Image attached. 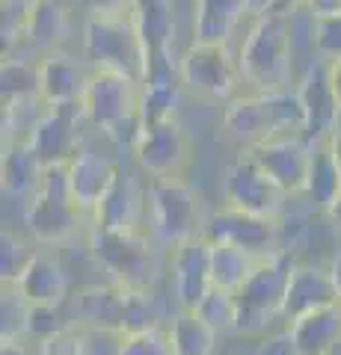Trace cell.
I'll return each instance as SVG.
<instances>
[{"label":"cell","instance_id":"obj_35","mask_svg":"<svg viewBox=\"0 0 341 355\" xmlns=\"http://www.w3.org/2000/svg\"><path fill=\"white\" fill-rule=\"evenodd\" d=\"M208 326H211L217 335H226V331H235V317H238V299L235 293H226V291H214L205 296V302L196 308Z\"/></svg>","mask_w":341,"mask_h":355},{"label":"cell","instance_id":"obj_8","mask_svg":"<svg viewBox=\"0 0 341 355\" xmlns=\"http://www.w3.org/2000/svg\"><path fill=\"white\" fill-rule=\"evenodd\" d=\"M178 80L184 92L205 101H232L238 83H244L232 44H199L190 42L178 57Z\"/></svg>","mask_w":341,"mask_h":355},{"label":"cell","instance_id":"obj_36","mask_svg":"<svg viewBox=\"0 0 341 355\" xmlns=\"http://www.w3.org/2000/svg\"><path fill=\"white\" fill-rule=\"evenodd\" d=\"M119 355H172L169 331L167 329H142V331H128L119 343Z\"/></svg>","mask_w":341,"mask_h":355},{"label":"cell","instance_id":"obj_33","mask_svg":"<svg viewBox=\"0 0 341 355\" xmlns=\"http://www.w3.org/2000/svg\"><path fill=\"white\" fill-rule=\"evenodd\" d=\"M36 246L39 243L33 237L18 234L15 228H3V237H0V282L18 284L33 258H36Z\"/></svg>","mask_w":341,"mask_h":355},{"label":"cell","instance_id":"obj_46","mask_svg":"<svg viewBox=\"0 0 341 355\" xmlns=\"http://www.w3.org/2000/svg\"><path fill=\"white\" fill-rule=\"evenodd\" d=\"M326 148L333 151V157L338 163V169H341V119H338V125L333 128V133L326 137Z\"/></svg>","mask_w":341,"mask_h":355},{"label":"cell","instance_id":"obj_22","mask_svg":"<svg viewBox=\"0 0 341 355\" xmlns=\"http://www.w3.org/2000/svg\"><path fill=\"white\" fill-rule=\"evenodd\" d=\"M338 302L335 284L329 279L326 266H312V263H297L288 282V296H285V311L282 320H297L303 314H312L317 308H326Z\"/></svg>","mask_w":341,"mask_h":355},{"label":"cell","instance_id":"obj_7","mask_svg":"<svg viewBox=\"0 0 341 355\" xmlns=\"http://www.w3.org/2000/svg\"><path fill=\"white\" fill-rule=\"evenodd\" d=\"M146 202H149L151 234H155L158 243L175 249L193 237H202V228L208 219L202 214V198L181 175L149 178Z\"/></svg>","mask_w":341,"mask_h":355},{"label":"cell","instance_id":"obj_44","mask_svg":"<svg viewBox=\"0 0 341 355\" xmlns=\"http://www.w3.org/2000/svg\"><path fill=\"white\" fill-rule=\"evenodd\" d=\"M326 74H329V86H333V95L341 107V60H326Z\"/></svg>","mask_w":341,"mask_h":355},{"label":"cell","instance_id":"obj_39","mask_svg":"<svg viewBox=\"0 0 341 355\" xmlns=\"http://www.w3.org/2000/svg\"><path fill=\"white\" fill-rule=\"evenodd\" d=\"M142 130H146V121H142L140 113H134V116H128L125 121H119L113 130H107L104 137L113 142L119 151H131V154H134L137 142H140V137H142Z\"/></svg>","mask_w":341,"mask_h":355},{"label":"cell","instance_id":"obj_29","mask_svg":"<svg viewBox=\"0 0 341 355\" xmlns=\"http://www.w3.org/2000/svg\"><path fill=\"white\" fill-rule=\"evenodd\" d=\"M256 266H258V258H252L249 252L226 246V243H211V279L217 291L238 293Z\"/></svg>","mask_w":341,"mask_h":355},{"label":"cell","instance_id":"obj_20","mask_svg":"<svg viewBox=\"0 0 341 355\" xmlns=\"http://www.w3.org/2000/svg\"><path fill=\"white\" fill-rule=\"evenodd\" d=\"M18 291L24 293L36 308L45 305H65L72 299V275L65 263L48 249H39L27 272L21 275Z\"/></svg>","mask_w":341,"mask_h":355},{"label":"cell","instance_id":"obj_28","mask_svg":"<svg viewBox=\"0 0 341 355\" xmlns=\"http://www.w3.org/2000/svg\"><path fill=\"white\" fill-rule=\"evenodd\" d=\"M172 355H214L217 352V331L196 314V311H178L167 326Z\"/></svg>","mask_w":341,"mask_h":355},{"label":"cell","instance_id":"obj_17","mask_svg":"<svg viewBox=\"0 0 341 355\" xmlns=\"http://www.w3.org/2000/svg\"><path fill=\"white\" fill-rule=\"evenodd\" d=\"M149 210L146 187L137 181L134 172L119 166L113 175V184L104 193L101 205L92 214V228L101 231H142V214Z\"/></svg>","mask_w":341,"mask_h":355},{"label":"cell","instance_id":"obj_27","mask_svg":"<svg viewBox=\"0 0 341 355\" xmlns=\"http://www.w3.org/2000/svg\"><path fill=\"white\" fill-rule=\"evenodd\" d=\"M181 89L184 86L178 80V65L175 62H163V65H155V69H151L149 80L140 89V116L146 121V128L175 116Z\"/></svg>","mask_w":341,"mask_h":355},{"label":"cell","instance_id":"obj_40","mask_svg":"<svg viewBox=\"0 0 341 355\" xmlns=\"http://www.w3.org/2000/svg\"><path fill=\"white\" fill-rule=\"evenodd\" d=\"M86 18H125L134 15L137 0H78Z\"/></svg>","mask_w":341,"mask_h":355},{"label":"cell","instance_id":"obj_42","mask_svg":"<svg viewBox=\"0 0 341 355\" xmlns=\"http://www.w3.org/2000/svg\"><path fill=\"white\" fill-rule=\"evenodd\" d=\"M303 9H306V12H309L315 21L341 18V0H306Z\"/></svg>","mask_w":341,"mask_h":355},{"label":"cell","instance_id":"obj_45","mask_svg":"<svg viewBox=\"0 0 341 355\" xmlns=\"http://www.w3.org/2000/svg\"><path fill=\"white\" fill-rule=\"evenodd\" d=\"M329 279H333V284H335V293H338V302H341V246L335 249V254L329 258Z\"/></svg>","mask_w":341,"mask_h":355},{"label":"cell","instance_id":"obj_11","mask_svg":"<svg viewBox=\"0 0 341 355\" xmlns=\"http://www.w3.org/2000/svg\"><path fill=\"white\" fill-rule=\"evenodd\" d=\"M134 160L142 175L149 178H175L193 160V142L178 119H163L149 125L134 148Z\"/></svg>","mask_w":341,"mask_h":355},{"label":"cell","instance_id":"obj_3","mask_svg":"<svg viewBox=\"0 0 341 355\" xmlns=\"http://www.w3.org/2000/svg\"><path fill=\"white\" fill-rule=\"evenodd\" d=\"M83 60L92 65V71H110L128 77L134 83H146L151 62L142 48L134 15L125 18H86L81 36Z\"/></svg>","mask_w":341,"mask_h":355},{"label":"cell","instance_id":"obj_43","mask_svg":"<svg viewBox=\"0 0 341 355\" xmlns=\"http://www.w3.org/2000/svg\"><path fill=\"white\" fill-rule=\"evenodd\" d=\"M244 6H247L249 21H258V18H267L273 12H279V0H244Z\"/></svg>","mask_w":341,"mask_h":355},{"label":"cell","instance_id":"obj_31","mask_svg":"<svg viewBox=\"0 0 341 355\" xmlns=\"http://www.w3.org/2000/svg\"><path fill=\"white\" fill-rule=\"evenodd\" d=\"M0 83H3V104L39 98V60H30L27 53H6Z\"/></svg>","mask_w":341,"mask_h":355},{"label":"cell","instance_id":"obj_41","mask_svg":"<svg viewBox=\"0 0 341 355\" xmlns=\"http://www.w3.org/2000/svg\"><path fill=\"white\" fill-rule=\"evenodd\" d=\"M256 355H297L291 331H288V329H282V331H267V335L258 340Z\"/></svg>","mask_w":341,"mask_h":355},{"label":"cell","instance_id":"obj_1","mask_svg":"<svg viewBox=\"0 0 341 355\" xmlns=\"http://www.w3.org/2000/svg\"><path fill=\"white\" fill-rule=\"evenodd\" d=\"M294 42H291V15L273 12L267 18L249 21V30L238 48L240 77L252 86V92L267 95L294 89Z\"/></svg>","mask_w":341,"mask_h":355},{"label":"cell","instance_id":"obj_26","mask_svg":"<svg viewBox=\"0 0 341 355\" xmlns=\"http://www.w3.org/2000/svg\"><path fill=\"white\" fill-rule=\"evenodd\" d=\"M45 169H48V163L33 151L30 142H18V146L3 148V160H0V187H3V196L27 205L33 193L39 190Z\"/></svg>","mask_w":341,"mask_h":355},{"label":"cell","instance_id":"obj_21","mask_svg":"<svg viewBox=\"0 0 341 355\" xmlns=\"http://www.w3.org/2000/svg\"><path fill=\"white\" fill-rule=\"evenodd\" d=\"M190 12V42L199 44H232L247 21L244 0H193Z\"/></svg>","mask_w":341,"mask_h":355},{"label":"cell","instance_id":"obj_9","mask_svg":"<svg viewBox=\"0 0 341 355\" xmlns=\"http://www.w3.org/2000/svg\"><path fill=\"white\" fill-rule=\"evenodd\" d=\"M291 198L282 193V187L252 160V154L240 148V154L226 166L223 172V205L244 210V214L282 219Z\"/></svg>","mask_w":341,"mask_h":355},{"label":"cell","instance_id":"obj_14","mask_svg":"<svg viewBox=\"0 0 341 355\" xmlns=\"http://www.w3.org/2000/svg\"><path fill=\"white\" fill-rule=\"evenodd\" d=\"M172 272V296L178 311H196L205 296L214 291L211 279V243L205 237H193L169 252Z\"/></svg>","mask_w":341,"mask_h":355},{"label":"cell","instance_id":"obj_16","mask_svg":"<svg viewBox=\"0 0 341 355\" xmlns=\"http://www.w3.org/2000/svg\"><path fill=\"white\" fill-rule=\"evenodd\" d=\"M297 95L303 104V116H306V137L312 142H326V137L333 133V128L341 119V107L333 95L329 86V74H326V60L315 57L306 62L303 74L297 77Z\"/></svg>","mask_w":341,"mask_h":355},{"label":"cell","instance_id":"obj_30","mask_svg":"<svg viewBox=\"0 0 341 355\" xmlns=\"http://www.w3.org/2000/svg\"><path fill=\"white\" fill-rule=\"evenodd\" d=\"M341 193V169L333 157V151L326 148V142H317L309 166V181H306V193L315 207L326 210Z\"/></svg>","mask_w":341,"mask_h":355},{"label":"cell","instance_id":"obj_13","mask_svg":"<svg viewBox=\"0 0 341 355\" xmlns=\"http://www.w3.org/2000/svg\"><path fill=\"white\" fill-rule=\"evenodd\" d=\"M140 83L128 80V77L110 74V71H92L90 89L83 98V113L86 121L95 130H113L119 121H125L128 116L140 113Z\"/></svg>","mask_w":341,"mask_h":355},{"label":"cell","instance_id":"obj_4","mask_svg":"<svg viewBox=\"0 0 341 355\" xmlns=\"http://www.w3.org/2000/svg\"><path fill=\"white\" fill-rule=\"evenodd\" d=\"M297 261L291 252H276L270 258H261L252 270L247 284L235 293L238 299V317L235 331L238 335H267L270 326L282 320L285 296H288V282Z\"/></svg>","mask_w":341,"mask_h":355},{"label":"cell","instance_id":"obj_10","mask_svg":"<svg viewBox=\"0 0 341 355\" xmlns=\"http://www.w3.org/2000/svg\"><path fill=\"white\" fill-rule=\"evenodd\" d=\"M202 237L208 243H226V246L244 249L258 261L270 258V254H276V252H285L279 219L244 214V210H235L228 205L208 214Z\"/></svg>","mask_w":341,"mask_h":355},{"label":"cell","instance_id":"obj_12","mask_svg":"<svg viewBox=\"0 0 341 355\" xmlns=\"http://www.w3.org/2000/svg\"><path fill=\"white\" fill-rule=\"evenodd\" d=\"M315 146L317 142L303 137V133H297V137H276V139L258 142V146L244 148V151L252 154V160L282 187L285 196L294 198V196L306 193Z\"/></svg>","mask_w":341,"mask_h":355},{"label":"cell","instance_id":"obj_38","mask_svg":"<svg viewBox=\"0 0 341 355\" xmlns=\"http://www.w3.org/2000/svg\"><path fill=\"white\" fill-rule=\"evenodd\" d=\"M315 48L321 60H341V18L317 21Z\"/></svg>","mask_w":341,"mask_h":355},{"label":"cell","instance_id":"obj_49","mask_svg":"<svg viewBox=\"0 0 341 355\" xmlns=\"http://www.w3.org/2000/svg\"><path fill=\"white\" fill-rule=\"evenodd\" d=\"M190 3H193V0H190Z\"/></svg>","mask_w":341,"mask_h":355},{"label":"cell","instance_id":"obj_34","mask_svg":"<svg viewBox=\"0 0 341 355\" xmlns=\"http://www.w3.org/2000/svg\"><path fill=\"white\" fill-rule=\"evenodd\" d=\"M3 18H0V33H3V48L6 53H15L24 48L33 0H3Z\"/></svg>","mask_w":341,"mask_h":355},{"label":"cell","instance_id":"obj_2","mask_svg":"<svg viewBox=\"0 0 341 355\" xmlns=\"http://www.w3.org/2000/svg\"><path fill=\"white\" fill-rule=\"evenodd\" d=\"M223 130L240 148H252L276 137H297V133L306 137L300 95L297 89H282V92L267 95H238L223 110Z\"/></svg>","mask_w":341,"mask_h":355},{"label":"cell","instance_id":"obj_48","mask_svg":"<svg viewBox=\"0 0 341 355\" xmlns=\"http://www.w3.org/2000/svg\"><path fill=\"white\" fill-rule=\"evenodd\" d=\"M303 3L306 0H279V12L291 15V12H297V9H303Z\"/></svg>","mask_w":341,"mask_h":355},{"label":"cell","instance_id":"obj_37","mask_svg":"<svg viewBox=\"0 0 341 355\" xmlns=\"http://www.w3.org/2000/svg\"><path fill=\"white\" fill-rule=\"evenodd\" d=\"M39 355H83V326H69L39 340Z\"/></svg>","mask_w":341,"mask_h":355},{"label":"cell","instance_id":"obj_47","mask_svg":"<svg viewBox=\"0 0 341 355\" xmlns=\"http://www.w3.org/2000/svg\"><path fill=\"white\" fill-rule=\"evenodd\" d=\"M324 214H326V216H329V222H333V225H335V231H341V193H338L335 202L324 210Z\"/></svg>","mask_w":341,"mask_h":355},{"label":"cell","instance_id":"obj_15","mask_svg":"<svg viewBox=\"0 0 341 355\" xmlns=\"http://www.w3.org/2000/svg\"><path fill=\"white\" fill-rule=\"evenodd\" d=\"M92 65L69 51H53L39 57V98L48 107H78L90 89Z\"/></svg>","mask_w":341,"mask_h":355},{"label":"cell","instance_id":"obj_6","mask_svg":"<svg viewBox=\"0 0 341 355\" xmlns=\"http://www.w3.org/2000/svg\"><path fill=\"white\" fill-rule=\"evenodd\" d=\"M83 210L74 205L69 178H65V163H51L45 169L39 190L24 207V225L27 234L39 246H65L69 240L78 237L83 225Z\"/></svg>","mask_w":341,"mask_h":355},{"label":"cell","instance_id":"obj_18","mask_svg":"<svg viewBox=\"0 0 341 355\" xmlns=\"http://www.w3.org/2000/svg\"><path fill=\"white\" fill-rule=\"evenodd\" d=\"M90 125L86 121L83 107H48L30 137L33 151L39 154L48 166L51 163H69L74 154L81 151V128Z\"/></svg>","mask_w":341,"mask_h":355},{"label":"cell","instance_id":"obj_19","mask_svg":"<svg viewBox=\"0 0 341 355\" xmlns=\"http://www.w3.org/2000/svg\"><path fill=\"white\" fill-rule=\"evenodd\" d=\"M119 169V163H113L104 154H98L90 146H81V151L65 163V178H69V190L72 198L83 214H95V207L101 205L104 193L113 184V175Z\"/></svg>","mask_w":341,"mask_h":355},{"label":"cell","instance_id":"obj_5","mask_svg":"<svg viewBox=\"0 0 341 355\" xmlns=\"http://www.w3.org/2000/svg\"><path fill=\"white\" fill-rule=\"evenodd\" d=\"M90 252L110 275V284L131 291H151L160 279L158 246L146 231H101L90 228Z\"/></svg>","mask_w":341,"mask_h":355},{"label":"cell","instance_id":"obj_32","mask_svg":"<svg viewBox=\"0 0 341 355\" xmlns=\"http://www.w3.org/2000/svg\"><path fill=\"white\" fill-rule=\"evenodd\" d=\"M33 302L18 291V284H3L0 299V340L3 347H21L30 338Z\"/></svg>","mask_w":341,"mask_h":355},{"label":"cell","instance_id":"obj_25","mask_svg":"<svg viewBox=\"0 0 341 355\" xmlns=\"http://www.w3.org/2000/svg\"><path fill=\"white\" fill-rule=\"evenodd\" d=\"M297 355H333L341 343V302L317 308L288 323Z\"/></svg>","mask_w":341,"mask_h":355},{"label":"cell","instance_id":"obj_24","mask_svg":"<svg viewBox=\"0 0 341 355\" xmlns=\"http://www.w3.org/2000/svg\"><path fill=\"white\" fill-rule=\"evenodd\" d=\"M72 33V12L65 6V0H33L30 12V27L24 48L33 57H45V53L63 51Z\"/></svg>","mask_w":341,"mask_h":355},{"label":"cell","instance_id":"obj_23","mask_svg":"<svg viewBox=\"0 0 341 355\" xmlns=\"http://www.w3.org/2000/svg\"><path fill=\"white\" fill-rule=\"evenodd\" d=\"M134 24L142 39V48L149 53L151 69L163 62L178 65V60H169V44L175 36V0H137Z\"/></svg>","mask_w":341,"mask_h":355}]
</instances>
